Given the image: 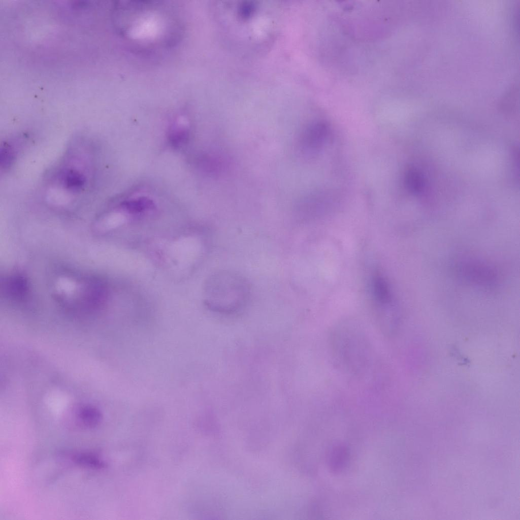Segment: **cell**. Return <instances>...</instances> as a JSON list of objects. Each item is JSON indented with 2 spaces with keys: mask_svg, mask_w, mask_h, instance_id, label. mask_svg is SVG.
<instances>
[{
  "mask_svg": "<svg viewBox=\"0 0 520 520\" xmlns=\"http://www.w3.org/2000/svg\"><path fill=\"white\" fill-rule=\"evenodd\" d=\"M79 425L86 428H93L101 422L102 415L100 412L94 408L85 407L80 410L77 415Z\"/></svg>",
  "mask_w": 520,
  "mask_h": 520,
  "instance_id": "5",
  "label": "cell"
},
{
  "mask_svg": "<svg viewBox=\"0 0 520 520\" xmlns=\"http://www.w3.org/2000/svg\"><path fill=\"white\" fill-rule=\"evenodd\" d=\"M251 295V285L246 278L235 271L221 270L208 281L206 304L216 313L236 315L246 307Z\"/></svg>",
  "mask_w": 520,
  "mask_h": 520,
  "instance_id": "2",
  "label": "cell"
},
{
  "mask_svg": "<svg viewBox=\"0 0 520 520\" xmlns=\"http://www.w3.org/2000/svg\"><path fill=\"white\" fill-rule=\"evenodd\" d=\"M405 182L407 189L412 193H418L423 188L422 177L418 171L413 168H410L406 171Z\"/></svg>",
  "mask_w": 520,
  "mask_h": 520,
  "instance_id": "6",
  "label": "cell"
},
{
  "mask_svg": "<svg viewBox=\"0 0 520 520\" xmlns=\"http://www.w3.org/2000/svg\"><path fill=\"white\" fill-rule=\"evenodd\" d=\"M71 150L55 169L48 183L47 201L54 206L74 203L91 189L94 168L90 157Z\"/></svg>",
  "mask_w": 520,
  "mask_h": 520,
  "instance_id": "1",
  "label": "cell"
},
{
  "mask_svg": "<svg viewBox=\"0 0 520 520\" xmlns=\"http://www.w3.org/2000/svg\"><path fill=\"white\" fill-rule=\"evenodd\" d=\"M124 207L125 209L132 213H138L142 212L152 206V203L146 199H140L137 201H129L125 203Z\"/></svg>",
  "mask_w": 520,
  "mask_h": 520,
  "instance_id": "8",
  "label": "cell"
},
{
  "mask_svg": "<svg viewBox=\"0 0 520 520\" xmlns=\"http://www.w3.org/2000/svg\"><path fill=\"white\" fill-rule=\"evenodd\" d=\"M327 125L323 122H315L309 126L301 139V148L303 152L312 154L322 146L328 133Z\"/></svg>",
  "mask_w": 520,
  "mask_h": 520,
  "instance_id": "3",
  "label": "cell"
},
{
  "mask_svg": "<svg viewBox=\"0 0 520 520\" xmlns=\"http://www.w3.org/2000/svg\"><path fill=\"white\" fill-rule=\"evenodd\" d=\"M347 452L345 448L341 446H337L333 450L331 457V464L335 470L341 468L346 459Z\"/></svg>",
  "mask_w": 520,
  "mask_h": 520,
  "instance_id": "7",
  "label": "cell"
},
{
  "mask_svg": "<svg viewBox=\"0 0 520 520\" xmlns=\"http://www.w3.org/2000/svg\"><path fill=\"white\" fill-rule=\"evenodd\" d=\"M71 460L75 464L84 467L101 469L106 466V463L99 456L90 452H78L71 456Z\"/></svg>",
  "mask_w": 520,
  "mask_h": 520,
  "instance_id": "4",
  "label": "cell"
}]
</instances>
